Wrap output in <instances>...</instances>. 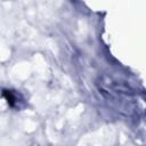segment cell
Returning a JSON list of instances; mask_svg holds the SVG:
<instances>
[{"instance_id": "6da1fadb", "label": "cell", "mask_w": 146, "mask_h": 146, "mask_svg": "<svg viewBox=\"0 0 146 146\" xmlns=\"http://www.w3.org/2000/svg\"><path fill=\"white\" fill-rule=\"evenodd\" d=\"M3 96H5V98L7 99V103H8L11 107L17 106V103H18L19 100H18V96H17L16 92H14L13 90H5V91H3Z\"/></svg>"}]
</instances>
